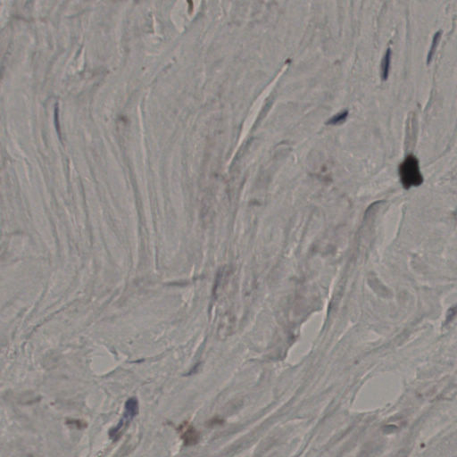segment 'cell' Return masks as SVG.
<instances>
[{
  "mask_svg": "<svg viewBox=\"0 0 457 457\" xmlns=\"http://www.w3.org/2000/svg\"><path fill=\"white\" fill-rule=\"evenodd\" d=\"M67 424H70L71 426H75L76 429H83V428L86 426V424L84 423L83 421H74V420H68Z\"/></svg>",
  "mask_w": 457,
  "mask_h": 457,
  "instance_id": "obj_8",
  "label": "cell"
},
{
  "mask_svg": "<svg viewBox=\"0 0 457 457\" xmlns=\"http://www.w3.org/2000/svg\"><path fill=\"white\" fill-rule=\"evenodd\" d=\"M442 31H436V33L434 34L433 36V39H432V42H431V47L430 48V51H429V54H428V57H427V63H431L432 59H433V57L436 53V48H437V46L439 44V42H440V39H441Z\"/></svg>",
  "mask_w": 457,
  "mask_h": 457,
  "instance_id": "obj_5",
  "label": "cell"
},
{
  "mask_svg": "<svg viewBox=\"0 0 457 457\" xmlns=\"http://www.w3.org/2000/svg\"><path fill=\"white\" fill-rule=\"evenodd\" d=\"M398 171L402 185L406 189L412 187H418L423 182L419 160L412 154L405 156V159L400 164Z\"/></svg>",
  "mask_w": 457,
  "mask_h": 457,
  "instance_id": "obj_1",
  "label": "cell"
},
{
  "mask_svg": "<svg viewBox=\"0 0 457 457\" xmlns=\"http://www.w3.org/2000/svg\"><path fill=\"white\" fill-rule=\"evenodd\" d=\"M179 433L184 444L187 446H192L198 442L199 434L198 431L187 421L179 427Z\"/></svg>",
  "mask_w": 457,
  "mask_h": 457,
  "instance_id": "obj_2",
  "label": "cell"
},
{
  "mask_svg": "<svg viewBox=\"0 0 457 457\" xmlns=\"http://www.w3.org/2000/svg\"><path fill=\"white\" fill-rule=\"evenodd\" d=\"M125 409H126V413H125V416L126 418H133L134 416L137 415L138 412H139V405H138V401L136 398H130V399L127 401L126 405H125Z\"/></svg>",
  "mask_w": 457,
  "mask_h": 457,
  "instance_id": "obj_6",
  "label": "cell"
},
{
  "mask_svg": "<svg viewBox=\"0 0 457 457\" xmlns=\"http://www.w3.org/2000/svg\"><path fill=\"white\" fill-rule=\"evenodd\" d=\"M415 114L412 113L407 121V127H406V141L405 144L407 145V147L410 144H414L415 142V137L416 135V120Z\"/></svg>",
  "mask_w": 457,
  "mask_h": 457,
  "instance_id": "obj_3",
  "label": "cell"
},
{
  "mask_svg": "<svg viewBox=\"0 0 457 457\" xmlns=\"http://www.w3.org/2000/svg\"><path fill=\"white\" fill-rule=\"evenodd\" d=\"M390 62H391V49L389 47L384 54V57L381 62V78L383 81H387L390 74Z\"/></svg>",
  "mask_w": 457,
  "mask_h": 457,
  "instance_id": "obj_4",
  "label": "cell"
},
{
  "mask_svg": "<svg viewBox=\"0 0 457 457\" xmlns=\"http://www.w3.org/2000/svg\"><path fill=\"white\" fill-rule=\"evenodd\" d=\"M348 114H349L348 110H344V111H341L340 113L335 114V115L332 116L331 119L328 120L327 122H326V125H340V124H342V123H344V122L347 120V118H348Z\"/></svg>",
  "mask_w": 457,
  "mask_h": 457,
  "instance_id": "obj_7",
  "label": "cell"
}]
</instances>
